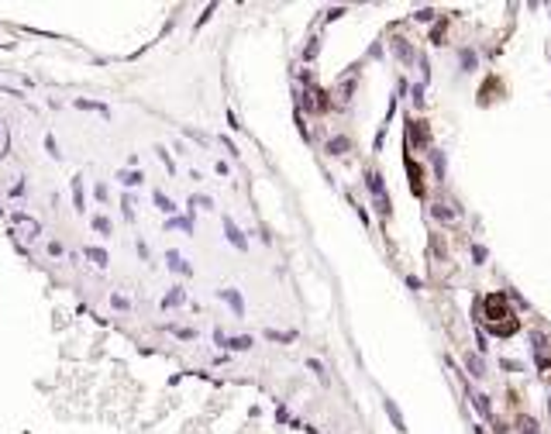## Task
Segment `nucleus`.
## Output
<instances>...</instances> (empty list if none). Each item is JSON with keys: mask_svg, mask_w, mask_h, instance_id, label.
I'll list each match as a JSON object with an SVG mask.
<instances>
[{"mask_svg": "<svg viewBox=\"0 0 551 434\" xmlns=\"http://www.w3.org/2000/svg\"><path fill=\"white\" fill-rule=\"evenodd\" d=\"M506 317H513V314L506 310V296H503V293L486 296V321H489V327L496 331V321H506ZM506 327H517V321H506Z\"/></svg>", "mask_w": 551, "mask_h": 434, "instance_id": "nucleus-1", "label": "nucleus"}, {"mask_svg": "<svg viewBox=\"0 0 551 434\" xmlns=\"http://www.w3.org/2000/svg\"><path fill=\"white\" fill-rule=\"evenodd\" d=\"M45 152L52 155V159H59L62 152H59V142H55V135H45Z\"/></svg>", "mask_w": 551, "mask_h": 434, "instance_id": "nucleus-16", "label": "nucleus"}, {"mask_svg": "<svg viewBox=\"0 0 551 434\" xmlns=\"http://www.w3.org/2000/svg\"><path fill=\"white\" fill-rule=\"evenodd\" d=\"M90 224H93V231H97V234H104V238L110 234V217H107V214H93Z\"/></svg>", "mask_w": 551, "mask_h": 434, "instance_id": "nucleus-13", "label": "nucleus"}, {"mask_svg": "<svg viewBox=\"0 0 551 434\" xmlns=\"http://www.w3.org/2000/svg\"><path fill=\"white\" fill-rule=\"evenodd\" d=\"M93 197L104 204V200H107V186H104V183H97V186H93Z\"/></svg>", "mask_w": 551, "mask_h": 434, "instance_id": "nucleus-22", "label": "nucleus"}, {"mask_svg": "<svg viewBox=\"0 0 551 434\" xmlns=\"http://www.w3.org/2000/svg\"><path fill=\"white\" fill-rule=\"evenodd\" d=\"M69 190H72V211L83 214V211H86V200H83V176H72V179H69Z\"/></svg>", "mask_w": 551, "mask_h": 434, "instance_id": "nucleus-6", "label": "nucleus"}, {"mask_svg": "<svg viewBox=\"0 0 551 434\" xmlns=\"http://www.w3.org/2000/svg\"><path fill=\"white\" fill-rule=\"evenodd\" d=\"M117 183H121L124 190H135V186L145 183V176H141L138 169H121V172H117Z\"/></svg>", "mask_w": 551, "mask_h": 434, "instance_id": "nucleus-8", "label": "nucleus"}, {"mask_svg": "<svg viewBox=\"0 0 551 434\" xmlns=\"http://www.w3.org/2000/svg\"><path fill=\"white\" fill-rule=\"evenodd\" d=\"M386 410H389V417H393V424H396V428L403 431V417H400V410H396V403H393V400H386Z\"/></svg>", "mask_w": 551, "mask_h": 434, "instance_id": "nucleus-17", "label": "nucleus"}, {"mask_svg": "<svg viewBox=\"0 0 551 434\" xmlns=\"http://www.w3.org/2000/svg\"><path fill=\"white\" fill-rule=\"evenodd\" d=\"M217 296L234 310V317H245V300H241V293L238 289H231V286H224V289H217Z\"/></svg>", "mask_w": 551, "mask_h": 434, "instance_id": "nucleus-2", "label": "nucleus"}, {"mask_svg": "<svg viewBox=\"0 0 551 434\" xmlns=\"http://www.w3.org/2000/svg\"><path fill=\"white\" fill-rule=\"evenodd\" d=\"M110 307H114V310H128V307H131V300H128V296H121V293H110Z\"/></svg>", "mask_w": 551, "mask_h": 434, "instance_id": "nucleus-15", "label": "nucleus"}, {"mask_svg": "<svg viewBox=\"0 0 551 434\" xmlns=\"http://www.w3.org/2000/svg\"><path fill=\"white\" fill-rule=\"evenodd\" d=\"M155 152H159V159H162V165H165L169 172H176V165H172V155H169L165 148H155Z\"/></svg>", "mask_w": 551, "mask_h": 434, "instance_id": "nucleus-19", "label": "nucleus"}, {"mask_svg": "<svg viewBox=\"0 0 551 434\" xmlns=\"http://www.w3.org/2000/svg\"><path fill=\"white\" fill-rule=\"evenodd\" d=\"M0 93H10V97H21V90H14V86H3V83H0Z\"/></svg>", "mask_w": 551, "mask_h": 434, "instance_id": "nucleus-23", "label": "nucleus"}, {"mask_svg": "<svg viewBox=\"0 0 551 434\" xmlns=\"http://www.w3.org/2000/svg\"><path fill=\"white\" fill-rule=\"evenodd\" d=\"M224 234H227V241H231V245H234L238 252H245V248H248V238H245V234L238 231V224H234L231 217H224Z\"/></svg>", "mask_w": 551, "mask_h": 434, "instance_id": "nucleus-3", "label": "nucleus"}, {"mask_svg": "<svg viewBox=\"0 0 551 434\" xmlns=\"http://www.w3.org/2000/svg\"><path fill=\"white\" fill-rule=\"evenodd\" d=\"M152 204H155V207H159L162 214H169V217L179 211V207H176V204H172V200H169V197H165L162 190H152Z\"/></svg>", "mask_w": 551, "mask_h": 434, "instance_id": "nucleus-11", "label": "nucleus"}, {"mask_svg": "<svg viewBox=\"0 0 551 434\" xmlns=\"http://www.w3.org/2000/svg\"><path fill=\"white\" fill-rule=\"evenodd\" d=\"M83 255H86V259H90V262H93L97 269H107V262H110V255H107V248H97V245H90V248H86Z\"/></svg>", "mask_w": 551, "mask_h": 434, "instance_id": "nucleus-10", "label": "nucleus"}, {"mask_svg": "<svg viewBox=\"0 0 551 434\" xmlns=\"http://www.w3.org/2000/svg\"><path fill=\"white\" fill-rule=\"evenodd\" d=\"M266 338H269V341H293L296 334H293V331H273V327H269V331H266Z\"/></svg>", "mask_w": 551, "mask_h": 434, "instance_id": "nucleus-14", "label": "nucleus"}, {"mask_svg": "<svg viewBox=\"0 0 551 434\" xmlns=\"http://www.w3.org/2000/svg\"><path fill=\"white\" fill-rule=\"evenodd\" d=\"M190 207H207V211H210L214 200H210V197H190Z\"/></svg>", "mask_w": 551, "mask_h": 434, "instance_id": "nucleus-20", "label": "nucleus"}, {"mask_svg": "<svg viewBox=\"0 0 551 434\" xmlns=\"http://www.w3.org/2000/svg\"><path fill=\"white\" fill-rule=\"evenodd\" d=\"M176 227L186 231V234H193V220H190V217H169V220H165V231H176Z\"/></svg>", "mask_w": 551, "mask_h": 434, "instance_id": "nucleus-12", "label": "nucleus"}, {"mask_svg": "<svg viewBox=\"0 0 551 434\" xmlns=\"http://www.w3.org/2000/svg\"><path fill=\"white\" fill-rule=\"evenodd\" d=\"M72 107H76V110H97L100 117H110V107H107L104 100H86V97H76V100H72Z\"/></svg>", "mask_w": 551, "mask_h": 434, "instance_id": "nucleus-4", "label": "nucleus"}, {"mask_svg": "<svg viewBox=\"0 0 551 434\" xmlns=\"http://www.w3.org/2000/svg\"><path fill=\"white\" fill-rule=\"evenodd\" d=\"M183 303H186V289H183V286H172L165 296H162V307H165V310H172V307H183Z\"/></svg>", "mask_w": 551, "mask_h": 434, "instance_id": "nucleus-9", "label": "nucleus"}, {"mask_svg": "<svg viewBox=\"0 0 551 434\" xmlns=\"http://www.w3.org/2000/svg\"><path fill=\"white\" fill-rule=\"evenodd\" d=\"M328 148H331L334 155H341V148H348V138H334V142L328 145Z\"/></svg>", "mask_w": 551, "mask_h": 434, "instance_id": "nucleus-21", "label": "nucleus"}, {"mask_svg": "<svg viewBox=\"0 0 551 434\" xmlns=\"http://www.w3.org/2000/svg\"><path fill=\"white\" fill-rule=\"evenodd\" d=\"M165 262H169V269H172V272H179V276H190V272H193V266H190L179 252H165Z\"/></svg>", "mask_w": 551, "mask_h": 434, "instance_id": "nucleus-7", "label": "nucleus"}, {"mask_svg": "<svg viewBox=\"0 0 551 434\" xmlns=\"http://www.w3.org/2000/svg\"><path fill=\"white\" fill-rule=\"evenodd\" d=\"M217 345H224V348H231V352H248V348H252V338H248V334H238V338H224V334L217 331Z\"/></svg>", "mask_w": 551, "mask_h": 434, "instance_id": "nucleus-5", "label": "nucleus"}, {"mask_svg": "<svg viewBox=\"0 0 551 434\" xmlns=\"http://www.w3.org/2000/svg\"><path fill=\"white\" fill-rule=\"evenodd\" d=\"M172 334H176V338H183V341H193V338H197V331H193V327H172Z\"/></svg>", "mask_w": 551, "mask_h": 434, "instance_id": "nucleus-18", "label": "nucleus"}]
</instances>
